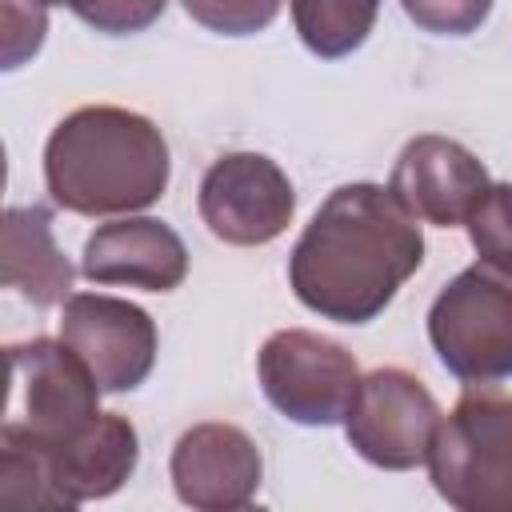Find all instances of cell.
Masks as SVG:
<instances>
[{
    "label": "cell",
    "mask_w": 512,
    "mask_h": 512,
    "mask_svg": "<svg viewBox=\"0 0 512 512\" xmlns=\"http://www.w3.org/2000/svg\"><path fill=\"white\" fill-rule=\"evenodd\" d=\"M424 236L392 188L340 184L300 232L288 280L304 308L336 324L376 320L420 268Z\"/></svg>",
    "instance_id": "cell-1"
},
{
    "label": "cell",
    "mask_w": 512,
    "mask_h": 512,
    "mask_svg": "<svg viewBox=\"0 0 512 512\" xmlns=\"http://www.w3.org/2000/svg\"><path fill=\"white\" fill-rule=\"evenodd\" d=\"M168 168L160 128L112 104L76 108L52 128L44 148L52 200L80 216H116L156 204L168 188Z\"/></svg>",
    "instance_id": "cell-2"
},
{
    "label": "cell",
    "mask_w": 512,
    "mask_h": 512,
    "mask_svg": "<svg viewBox=\"0 0 512 512\" xmlns=\"http://www.w3.org/2000/svg\"><path fill=\"white\" fill-rule=\"evenodd\" d=\"M428 472L460 512H512V376L464 380L436 428Z\"/></svg>",
    "instance_id": "cell-3"
},
{
    "label": "cell",
    "mask_w": 512,
    "mask_h": 512,
    "mask_svg": "<svg viewBox=\"0 0 512 512\" xmlns=\"http://www.w3.org/2000/svg\"><path fill=\"white\" fill-rule=\"evenodd\" d=\"M8 412L4 436L40 452L72 440L100 416V384L88 364L60 340H28L8 348Z\"/></svg>",
    "instance_id": "cell-4"
},
{
    "label": "cell",
    "mask_w": 512,
    "mask_h": 512,
    "mask_svg": "<svg viewBox=\"0 0 512 512\" xmlns=\"http://www.w3.org/2000/svg\"><path fill=\"white\" fill-rule=\"evenodd\" d=\"M428 340L456 380L512 376V276L472 264L428 308Z\"/></svg>",
    "instance_id": "cell-5"
},
{
    "label": "cell",
    "mask_w": 512,
    "mask_h": 512,
    "mask_svg": "<svg viewBox=\"0 0 512 512\" xmlns=\"http://www.w3.org/2000/svg\"><path fill=\"white\" fill-rule=\"evenodd\" d=\"M260 388L276 412L296 424H336L348 416L360 388V368L352 352L304 328L272 332L260 348Z\"/></svg>",
    "instance_id": "cell-6"
},
{
    "label": "cell",
    "mask_w": 512,
    "mask_h": 512,
    "mask_svg": "<svg viewBox=\"0 0 512 512\" xmlns=\"http://www.w3.org/2000/svg\"><path fill=\"white\" fill-rule=\"evenodd\" d=\"M436 396L404 368H376L360 380L352 408L344 416L348 444L376 468L408 472L428 464L436 428H440Z\"/></svg>",
    "instance_id": "cell-7"
},
{
    "label": "cell",
    "mask_w": 512,
    "mask_h": 512,
    "mask_svg": "<svg viewBox=\"0 0 512 512\" xmlns=\"http://www.w3.org/2000/svg\"><path fill=\"white\" fill-rule=\"evenodd\" d=\"M296 212V192L276 160L260 152H228L200 180V216L224 244H268Z\"/></svg>",
    "instance_id": "cell-8"
},
{
    "label": "cell",
    "mask_w": 512,
    "mask_h": 512,
    "mask_svg": "<svg viewBox=\"0 0 512 512\" xmlns=\"http://www.w3.org/2000/svg\"><path fill=\"white\" fill-rule=\"evenodd\" d=\"M60 340L88 364L100 392H132L148 380L156 364L152 316L120 296H68L60 312Z\"/></svg>",
    "instance_id": "cell-9"
},
{
    "label": "cell",
    "mask_w": 512,
    "mask_h": 512,
    "mask_svg": "<svg viewBox=\"0 0 512 512\" xmlns=\"http://www.w3.org/2000/svg\"><path fill=\"white\" fill-rule=\"evenodd\" d=\"M488 168L456 140L448 136H416L404 144V152L392 164L388 188L400 196V204L436 228L464 224L468 212L488 192Z\"/></svg>",
    "instance_id": "cell-10"
},
{
    "label": "cell",
    "mask_w": 512,
    "mask_h": 512,
    "mask_svg": "<svg viewBox=\"0 0 512 512\" xmlns=\"http://www.w3.org/2000/svg\"><path fill=\"white\" fill-rule=\"evenodd\" d=\"M264 476L260 448L236 424H196L172 448V484L188 508H244Z\"/></svg>",
    "instance_id": "cell-11"
},
{
    "label": "cell",
    "mask_w": 512,
    "mask_h": 512,
    "mask_svg": "<svg viewBox=\"0 0 512 512\" xmlns=\"http://www.w3.org/2000/svg\"><path fill=\"white\" fill-rule=\"evenodd\" d=\"M80 272L92 284H128L144 292H172L188 276L184 240L152 216L116 220L84 240Z\"/></svg>",
    "instance_id": "cell-12"
},
{
    "label": "cell",
    "mask_w": 512,
    "mask_h": 512,
    "mask_svg": "<svg viewBox=\"0 0 512 512\" xmlns=\"http://www.w3.org/2000/svg\"><path fill=\"white\" fill-rule=\"evenodd\" d=\"M40 456H44L56 488L68 496V504H80V500L112 496L136 472L140 440H136V428L120 412H100L84 432H76L72 440L56 444Z\"/></svg>",
    "instance_id": "cell-13"
},
{
    "label": "cell",
    "mask_w": 512,
    "mask_h": 512,
    "mask_svg": "<svg viewBox=\"0 0 512 512\" xmlns=\"http://www.w3.org/2000/svg\"><path fill=\"white\" fill-rule=\"evenodd\" d=\"M0 280H4V288H16L36 308H52V304L68 300L72 264L52 240V212L48 208L28 204V208L4 212Z\"/></svg>",
    "instance_id": "cell-14"
},
{
    "label": "cell",
    "mask_w": 512,
    "mask_h": 512,
    "mask_svg": "<svg viewBox=\"0 0 512 512\" xmlns=\"http://www.w3.org/2000/svg\"><path fill=\"white\" fill-rule=\"evenodd\" d=\"M376 12L380 0H292V24L304 48L324 60L356 52L372 32Z\"/></svg>",
    "instance_id": "cell-15"
},
{
    "label": "cell",
    "mask_w": 512,
    "mask_h": 512,
    "mask_svg": "<svg viewBox=\"0 0 512 512\" xmlns=\"http://www.w3.org/2000/svg\"><path fill=\"white\" fill-rule=\"evenodd\" d=\"M0 504L8 512L20 508H72L68 496L56 488L44 456L16 436L0 432Z\"/></svg>",
    "instance_id": "cell-16"
},
{
    "label": "cell",
    "mask_w": 512,
    "mask_h": 512,
    "mask_svg": "<svg viewBox=\"0 0 512 512\" xmlns=\"http://www.w3.org/2000/svg\"><path fill=\"white\" fill-rule=\"evenodd\" d=\"M464 224L480 260L512 276V184H488Z\"/></svg>",
    "instance_id": "cell-17"
},
{
    "label": "cell",
    "mask_w": 512,
    "mask_h": 512,
    "mask_svg": "<svg viewBox=\"0 0 512 512\" xmlns=\"http://www.w3.org/2000/svg\"><path fill=\"white\" fill-rule=\"evenodd\" d=\"M184 12L220 36H252L264 32L284 0H180Z\"/></svg>",
    "instance_id": "cell-18"
},
{
    "label": "cell",
    "mask_w": 512,
    "mask_h": 512,
    "mask_svg": "<svg viewBox=\"0 0 512 512\" xmlns=\"http://www.w3.org/2000/svg\"><path fill=\"white\" fill-rule=\"evenodd\" d=\"M44 4L72 8L88 28L104 32V36H132V32H144L148 24H156L168 0H44Z\"/></svg>",
    "instance_id": "cell-19"
},
{
    "label": "cell",
    "mask_w": 512,
    "mask_h": 512,
    "mask_svg": "<svg viewBox=\"0 0 512 512\" xmlns=\"http://www.w3.org/2000/svg\"><path fill=\"white\" fill-rule=\"evenodd\" d=\"M0 40H4V68H20L28 56L40 52L48 32V4L44 0H0Z\"/></svg>",
    "instance_id": "cell-20"
},
{
    "label": "cell",
    "mask_w": 512,
    "mask_h": 512,
    "mask_svg": "<svg viewBox=\"0 0 512 512\" xmlns=\"http://www.w3.org/2000/svg\"><path fill=\"white\" fill-rule=\"evenodd\" d=\"M400 4L416 28L436 36H468L492 12V0H400Z\"/></svg>",
    "instance_id": "cell-21"
}]
</instances>
